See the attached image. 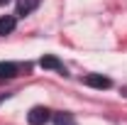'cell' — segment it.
I'll list each match as a JSON object with an SVG mask.
<instances>
[{
	"label": "cell",
	"mask_w": 127,
	"mask_h": 125,
	"mask_svg": "<svg viewBox=\"0 0 127 125\" xmlns=\"http://www.w3.org/2000/svg\"><path fill=\"white\" fill-rule=\"evenodd\" d=\"M49 120H51V110L44 108V106H34L27 113V123L30 125H47Z\"/></svg>",
	"instance_id": "1"
},
{
	"label": "cell",
	"mask_w": 127,
	"mask_h": 125,
	"mask_svg": "<svg viewBox=\"0 0 127 125\" xmlns=\"http://www.w3.org/2000/svg\"><path fill=\"white\" fill-rule=\"evenodd\" d=\"M83 83L91 86V88H98V91H105V88L112 86V81L103 74H88V76H83Z\"/></svg>",
	"instance_id": "2"
},
{
	"label": "cell",
	"mask_w": 127,
	"mask_h": 125,
	"mask_svg": "<svg viewBox=\"0 0 127 125\" xmlns=\"http://www.w3.org/2000/svg\"><path fill=\"white\" fill-rule=\"evenodd\" d=\"M39 66H42V69H54V71H59V74L66 76V66H64V62H59V59L51 57V54H44V57L39 59Z\"/></svg>",
	"instance_id": "3"
},
{
	"label": "cell",
	"mask_w": 127,
	"mask_h": 125,
	"mask_svg": "<svg viewBox=\"0 0 127 125\" xmlns=\"http://www.w3.org/2000/svg\"><path fill=\"white\" fill-rule=\"evenodd\" d=\"M22 71V64L17 62H0V78H15Z\"/></svg>",
	"instance_id": "4"
},
{
	"label": "cell",
	"mask_w": 127,
	"mask_h": 125,
	"mask_svg": "<svg viewBox=\"0 0 127 125\" xmlns=\"http://www.w3.org/2000/svg\"><path fill=\"white\" fill-rule=\"evenodd\" d=\"M39 2H42V0H17V12H15V15H17V17L32 15V12L39 7Z\"/></svg>",
	"instance_id": "5"
},
{
	"label": "cell",
	"mask_w": 127,
	"mask_h": 125,
	"mask_svg": "<svg viewBox=\"0 0 127 125\" xmlns=\"http://www.w3.org/2000/svg\"><path fill=\"white\" fill-rule=\"evenodd\" d=\"M51 120H54V125H78V123H76V118H73V113H68V110H59V113H54Z\"/></svg>",
	"instance_id": "6"
},
{
	"label": "cell",
	"mask_w": 127,
	"mask_h": 125,
	"mask_svg": "<svg viewBox=\"0 0 127 125\" xmlns=\"http://www.w3.org/2000/svg\"><path fill=\"white\" fill-rule=\"evenodd\" d=\"M15 25H17V17L15 15H2V17H0V37L10 34V32L15 30Z\"/></svg>",
	"instance_id": "7"
},
{
	"label": "cell",
	"mask_w": 127,
	"mask_h": 125,
	"mask_svg": "<svg viewBox=\"0 0 127 125\" xmlns=\"http://www.w3.org/2000/svg\"><path fill=\"white\" fill-rule=\"evenodd\" d=\"M122 96H127V86H122Z\"/></svg>",
	"instance_id": "8"
},
{
	"label": "cell",
	"mask_w": 127,
	"mask_h": 125,
	"mask_svg": "<svg viewBox=\"0 0 127 125\" xmlns=\"http://www.w3.org/2000/svg\"><path fill=\"white\" fill-rule=\"evenodd\" d=\"M7 2H10V0H0V5H7Z\"/></svg>",
	"instance_id": "9"
}]
</instances>
